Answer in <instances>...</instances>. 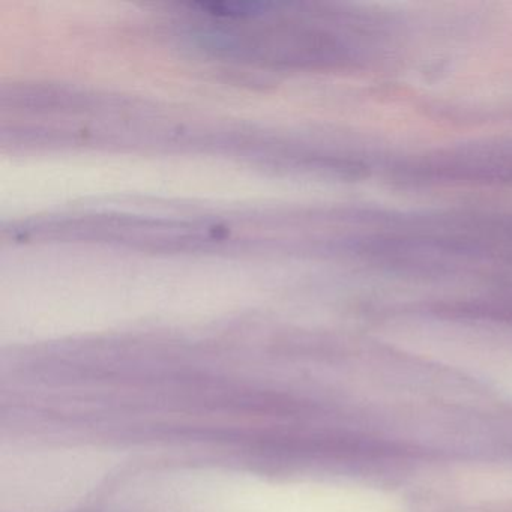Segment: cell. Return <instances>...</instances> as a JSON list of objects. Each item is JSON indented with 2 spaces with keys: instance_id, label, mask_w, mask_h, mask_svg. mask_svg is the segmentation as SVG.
Returning a JSON list of instances; mask_svg holds the SVG:
<instances>
[]
</instances>
